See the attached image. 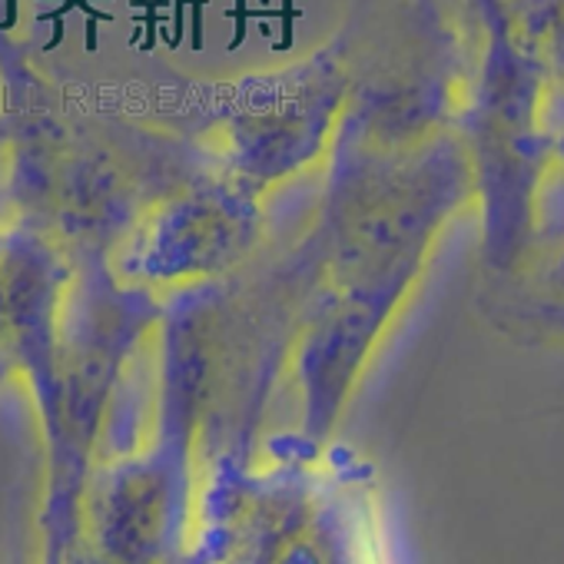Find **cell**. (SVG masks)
Here are the masks:
<instances>
[{
    "label": "cell",
    "mask_w": 564,
    "mask_h": 564,
    "mask_svg": "<svg viewBox=\"0 0 564 564\" xmlns=\"http://www.w3.org/2000/svg\"><path fill=\"white\" fill-rule=\"evenodd\" d=\"M514 24L547 84L551 117L564 113V0H518Z\"/></svg>",
    "instance_id": "cell-1"
},
{
    "label": "cell",
    "mask_w": 564,
    "mask_h": 564,
    "mask_svg": "<svg viewBox=\"0 0 564 564\" xmlns=\"http://www.w3.org/2000/svg\"><path fill=\"white\" fill-rule=\"evenodd\" d=\"M551 186H554L557 199L564 203V130H554V140H551V170H547L544 196ZM561 226H564V213H561Z\"/></svg>",
    "instance_id": "cell-2"
},
{
    "label": "cell",
    "mask_w": 564,
    "mask_h": 564,
    "mask_svg": "<svg viewBox=\"0 0 564 564\" xmlns=\"http://www.w3.org/2000/svg\"><path fill=\"white\" fill-rule=\"evenodd\" d=\"M544 279H547V286H551L557 296H564V239H561V249L554 252V259L547 262Z\"/></svg>",
    "instance_id": "cell-3"
}]
</instances>
